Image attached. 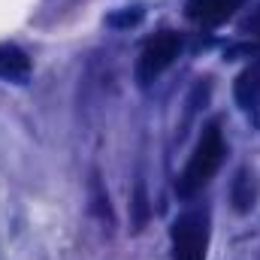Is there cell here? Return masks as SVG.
<instances>
[{
  "instance_id": "2",
  "label": "cell",
  "mask_w": 260,
  "mask_h": 260,
  "mask_svg": "<svg viewBox=\"0 0 260 260\" xmlns=\"http://www.w3.org/2000/svg\"><path fill=\"white\" fill-rule=\"evenodd\" d=\"M209 245V218L206 212H188L173 224L176 260H206Z\"/></svg>"
},
{
  "instance_id": "8",
  "label": "cell",
  "mask_w": 260,
  "mask_h": 260,
  "mask_svg": "<svg viewBox=\"0 0 260 260\" xmlns=\"http://www.w3.org/2000/svg\"><path fill=\"white\" fill-rule=\"evenodd\" d=\"M133 209H136V230L145 224V215H148V206H145V191L142 185L136 188V197H133Z\"/></svg>"
},
{
  "instance_id": "5",
  "label": "cell",
  "mask_w": 260,
  "mask_h": 260,
  "mask_svg": "<svg viewBox=\"0 0 260 260\" xmlns=\"http://www.w3.org/2000/svg\"><path fill=\"white\" fill-rule=\"evenodd\" d=\"M242 0H188L185 12L188 18L203 24V27H215V24H224L236 9H239Z\"/></svg>"
},
{
  "instance_id": "6",
  "label": "cell",
  "mask_w": 260,
  "mask_h": 260,
  "mask_svg": "<svg viewBox=\"0 0 260 260\" xmlns=\"http://www.w3.org/2000/svg\"><path fill=\"white\" fill-rule=\"evenodd\" d=\"M30 73V61L18 46H0V76L3 79H24Z\"/></svg>"
},
{
  "instance_id": "7",
  "label": "cell",
  "mask_w": 260,
  "mask_h": 260,
  "mask_svg": "<svg viewBox=\"0 0 260 260\" xmlns=\"http://www.w3.org/2000/svg\"><path fill=\"white\" fill-rule=\"evenodd\" d=\"M254 197H257V185H254V176L248 170H239L236 182H233V203L239 212H248L254 206Z\"/></svg>"
},
{
  "instance_id": "3",
  "label": "cell",
  "mask_w": 260,
  "mask_h": 260,
  "mask_svg": "<svg viewBox=\"0 0 260 260\" xmlns=\"http://www.w3.org/2000/svg\"><path fill=\"white\" fill-rule=\"evenodd\" d=\"M179 49H182L179 34H173V30H160V34H154V37L145 43V49H142V55H139V64H136V76H139V82L148 85L154 76H160L167 67L179 58Z\"/></svg>"
},
{
  "instance_id": "1",
  "label": "cell",
  "mask_w": 260,
  "mask_h": 260,
  "mask_svg": "<svg viewBox=\"0 0 260 260\" xmlns=\"http://www.w3.org/2000/svg\"><path fill=\"white\" fill-rule=\"evenodd\" d=\"M221 160H224V139H221L218 124H212L203 133V139L197 142V148H194V154H191V160H188V167H185V173H182V179L176 182L179 197H194L197 191H203L212 182V176L218 173Z\"/></svg>"
},
{
  "instance_id": "4",
  "label": "cell",
  "mask_w": 260,
  "mask_h": 260,
  "mask_svg": "<svg viewBox=\"0 0 260 260\" xmlns=\"http://www.w3.org/2000/svg\"><path fill=\"white\" fill-rule=\"evenodd\" d=\"M233 94H236V103L251 115L254 127H260V64H251L239 73Z\"/></svg>"
}]
</instances>
